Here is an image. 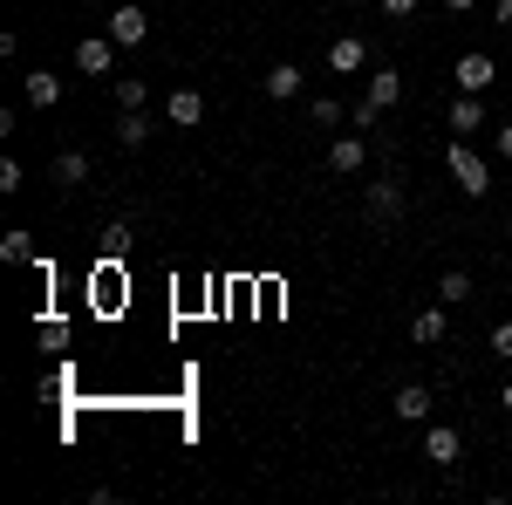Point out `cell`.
I'll return each instance as SVG.
<instances>
[{"label":"cell","mask_w":512,"mask_h":505,"mask_svg":"<svg viewBox=\"0 0 512 505\" xmlns=\"http://www.w3.org/2000/svg\"><path fill=\"white\" fill-rule=\"evenodd\" d=\"M492 144H499V157L512 164V123H499V130H492Z\"/></svg>","instance_id":"cell-26"},{"label":"cell","mask_w":512,"mask_h":505,"mask_svg":"<svg viewBox=\"0 0 512 505\" xmlns=\"http://www.w3.org/2000/svg\"><path fill=\"white\" fill-rule=\"evenodd\" d=\"M349 117V110H342V103H335V96H315V123L321 130H335V123Z\"/></svg>","instance_id":"cell-22"},{"label":"cell","mask_w":512,"mask_h":505,"mask_svg":"<svg viewBox=\"0 0 512 505\" xmlns=\"http://www.w3.org/2000/svg\"><path fill=\"white\" fill-rule=\"evenodd\" d=\"M151 103V82L144 76H117V110H144Z\"/></svg>","instance_id":"cell-19"},{"label":"cell","mask_w":512,"mask_h":505,"mask_svg":"<svg viewBox=\"0 0 512 505\" xmlns=\"http://www.w3.org/2000/svg\"><path fill=\"white\" fill-rule=\"evenodd\" d=\"M424 458H431V465H458V458H465V430L458 424H424Z\"/></svg>","instance_id":"cell-6"},{"label":"cell","mask_w":512,"mask_h":505,"mask_svg":"<svg viewBox=\"0 0 512 505\" xmlns=\"http://www.w3.org/2000/svg\"><path fill=\"white\" fill-rule=\"evenodd\" d=\"M444 164H451V178H458V192H465V198H485V192H492V164H485V157H478L465 137H451Z\"/></svg>","instance_id":"cell-1"},{"label":"cell","mask_w":512,"mask_h":505,"mask_svg":"<svg viewBox=\"0 0 512 505\" xmlns=\"http://www.w3.org/2000/svg\"><path fill=\"white\" fill-rule=\"evenodd\" d=\"M164 117L178 123V130H198V123H205V96H198V89H171V96H164Z\"/></svg>","instance_id":"cell-10"},{"label":"cell","mask_w":512,"mask_h":505,"mask_svg":"<svg viewBox=\"0 0 512 505\" xmlns=\"http://www.w3.org/2000/svg\"><path fill=\"white\" fill-rule=\"evenodd\" d=\"M444 335H451V314H444V301H437V308H417V314H410V342H417V349H437Z\"/></svg>","instance_id":"cell-9"},{"label":"cell","mask_w":512,"mask_h":505,"mask_svg":"<svg viewBox=\"0 0 512 505\" xmlns=\"http://www.w3.org/2000/svg\"><path fill=\"white\" fill-rule=\"evenodd\" d=\"M499 410H506V417H512V376H506V389H499Z\"/></svg>","instance_id":"cell-29"},{"label":"cell","mask_w":512,"mask_h":505,"mask_svg":"<svg viewBox=\"0 0 512 505\" xmlns=\"http://www.w3.org/2000/svg\"><path fill=\"white\" fill-rule=\"evenodd\" d=\"M301 82H308V69H301V62H274V69H267V82H260V89H267V96H274V103H287V96H301Z\"/></svg>","instance_id":"cell-12"},{"label":"cell","mask_w":512,"mask_h":505,"mask_svg":"<svg viewBox=\"0 0 512 505\" xmlns=\"http://www.w3.org/2000/svg\"><path fill=\"white\" fill-rule=\"evenodd\" d=\"M451 82H458V96H485V89L499 82V62H492L485 48H472V55H458V69H451Z\"/></svg>","instance_id":"cell-3"},{"label":"cell","mask_w":512,"mask_h":505,"mask_svg":"<svg viewBox=\"0 0 512 505\" xmlns=\"http://www.w3.org/2000/svg\"><path fill=\"white\" fill-rule=\"evenodd\" d=\"M48 185H55V192H76V185H89V157H82V151H62L55 164H48Z\"/></svg>","instance_id":"cell-11"},{"label":"cell","mask_w":512,"mask_h":505,"mask_svg":"<svg viewBox=\"0 0 512 505\" xmlns=\"http://www.w3.org/2000/svg\"><path fill=\"white\" fill-rule=\"evenodd\" d=\"M424 0H383V14H417Z\"/></svg>","instance_id":"cell-27"},{"label":"cell","mask_w":512,"mask_h":505,"mask_svg":"<svg viewBox=\"0 0 512 505\" xmlns=\"http://www.w3.org/2000/svg\"><path fill=\"white\" fill-rule=\"evenodd\" d=\"M110 41H117V48H144V41H151V14H144L137 0H123L117 14H110Z\"/></svg>","instance_id":"cell-4"},{"label":"cell","mask_w":512,"mask_h":505,"mask_svg":"<svg viewBox=\"0 0 512 505\" xmlns=\"http://www.w3.org/2000/svg\"><path fill=\"white\" fill-rule=\"evenodd\" d=\"M123 253H130V219L103 226V260H123Z\"/></svg>","instance_id":"cell-20"},{"label":"cell","mask_w":512,"mask_h":505,"mask_svg":"<svg viewBox=\"0 0 512 505\" xmlns=\"http://www.w3.org/2000/svg\"><path fill=\"white\" fill-rule=\"evenodd\" d=\"M444 7H451V14H472V7H478V0H444Z\"/></svg>","instance_id":"cell-30"},{"label":"cell","mask_w":512,"mask_h":505,"mask_svg":"<svg viewBox=\"0 0 512 505\" xmlns=\"http://www.w3.org/2000/svg\"><path fill=\"white\" fill-rule=\"evenodd\" d=\"M0 192H7V198L21 192V157H0Z\"/></svg>","instance_id":"cell-23"},{"label":"cell","mask_w":512,"mask_h":505,"mask_svg":"<svg viewBox=\"0 0 512 505\" xmlns=\"http://www.w3.org/2000/svg\"><path fill=\"white\" fill-rule=\"evenodd\" d=\"M117 144L123 151H144L151 144V117L144 110H117Z\"/></svg>","instance_id":"cell-16"},{"label":"cell","mask_w":512,"mask_h":505,"mask_svg":"<svg viewBox=\"0 0 512 505\" xmlns=\"http://www.w3.org/2000/svg\"><path fill=\"white\" fill-rule=\"evenodd\" d=\"M76 69L82 76H110V69H117V41H110V28L76 41Z\"/></svg>","instance_id":"cell-5"},{"label":"cell","mask_w":512,"mask_h":505,"mask_svg":"<svg viewBox=\"0 0 512 505\" xmlns=\"http://www.w3.org/2000/svg\"><path fill=\"white\" fill-rule=\"evenodd\" d=\"M328 69H335V76H362V69H369V41L362 35H335L328 41Z\"/></svg>","instance_id":"cell-7"},{"label":"cell","mask_w":512,"mask_h":505,"mask_svg":"<svg viewBox=\"0 0 512 505\" xmlns=\"http://www.w3.org/2000/svg\"><path fill=\"white\" fill-rule=\"evenodd\" d=\"M492 21H499V28H512V0H499V7H492Z\"/></svg>","instance_id":"cell-28"},{"label":"cell","mask_w":512,"mask_h":505,"mask_svg":"<svg viewBox=\"0 0 512 505\" xmlns=\"http://www.w3.org/2000/svg\"><path fill=\"white\" fill-rule=\"evenodd\" d=\"M0 260L28 267V260H35V239H28V233H7V239H0Z\"/></svg>","instance_id":"cell-21"},{"label":"cell","mask_w":512,"mask_h":505,"mask_svg":"<svg viewBox=\"0 0 512 505\" xmlns=\"http://www.w3.org/2000/svg\"><path fill=\"white\" fill-rule=\"evenodd\" d=\"M369 103H376V110H396V103H403V76H396V69H369Z\"/></svg>","instance_id":"cell-17"},{"label":"cell","mask_w":512,"mask_h":505,"mask_svg":"<svg viewBox=\"0 0 512 505\" xmlns=\"http://www.w3.org/2000/svg\"><path fill=\"white\" fill-rule=\"evenodd\" d=\"M362 164H369V137H335V144H328V171H335V178H355V171H362Z\"/></svg>","instance_id":"cell-8"},{"label":"cell","mask_w":512,"mask_h":505,"mask_svg":"<svg viewBox=\"0 0 512 505\" xmlns=\"http://www.w3.org/2000/svg\"><path fill=\"white\" fill-rule=\"evenodd\" d=\"M21 96H28V110H55L62 103V76L35 69V76H21Z\"/></svg>","instance_id":"cell-13"},{"label":"cell","mask_w":512,"mask_h":505,"mask_svg":"<svg viewBox=\"0 0 512 505\" xmlns=\"http://www.w3.org/2000/svg\"><path fill=\"white\" fill-rule=\"evenodd\" d=\"M390 410L403 417V424H424V417H431V389H424V383H403L390 396Z\"/></svg>","instance_id":"cell-15"},{"label":"cell","mask_w":512,"mask_h":505,"mask_svg":"<svg viewBox=\"0 0 512 505\" xmlns=\"http://www.w3.org/2000/svg\"><path fill=\"white\" fill-rule=\"evenodd\" d=\"M362 219H369V226H396V219H403V178H376L369 198H362Z\"/></svg>","instance_id":"cell-2"},{"label":"cell","mask_w":512,"mask_h":505,"mask_svg":"<svg viewBox=\"0 0 512 505\" xmlns=\"http://www.w3.org/2000/svg\"><path fill=\"white\" fill-rule=\"evenodd\" d=\"M472 294H478V280L465 267H444V273H437V301H444V308H465Z\"/></svg>","instance_id":"cell-14"},{"label":"cell","mask_w":512,"mask_h":505,"mask_svg":"<svg viewBox=\"0 0 512 505\" xmlns=\"http://www.w3.org/2000/svg\"><path fill=\"white\" fill-rule=\"evenodd\" d=\"M349 117H355V130H376V123H383V110H376V103H369V96H362V103H355Z\"/></svg>","instance_id":"cell-24"},{"label":"cell","mask_w":512,"mask_h":505,"mask_svg":"<svg viewBox=\"0 0 512 505\" xmlns=\"http://www.w3.org/2000/svg\"><path fill=\"white\" fill-rule=\"evenodd\" d=\"M492 355H499V362H512V321H499V328H492Z\"/></svg>","instance_id":"cell-25"},{"label":"cell","mask_w":512,"mask_h":505,"mask_svg":"<svg viewBox=\"0 0 512 505\" xmlns=\"http://www.w3.org/2000/svg\"><path fill=\"white\" fill-rule=\"evenodd\" d=\"M451 130H458V137L485 130V96H458V103H451Z\"/></svg>","instance_id":"cell-18"}]
</instances>
